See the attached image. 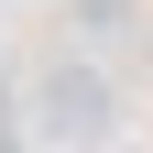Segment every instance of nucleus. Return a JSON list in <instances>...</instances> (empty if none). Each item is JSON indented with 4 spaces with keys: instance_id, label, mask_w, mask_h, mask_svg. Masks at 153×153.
I'll return each instance as SVG.
<instances>
[{
    "instance_id": "obj_3",
    "label": "nucleus",
    "mask_w": 153,
    "mask_h": 153,
    "mask_svg": "<svg viewBox=\"0 0 153 153\" xmlns=\"http://www.w3.org/2000/svg\"><path fill=\"white\" fill-rule=\"evenodd\" d=\"M142 55H153V22H142Z\"/></svg>"
},
{
    "instance_id": "obj_2",
    "label": "nucleus",
    "mask_w": 153,
    "mask_h": 153,
    "mask_svg": "<svg viewBox=\"0 0 153 153\" xmlns=\"http://www.w3.org/2000/svg\"><path fill=\"white\" fill-rule=\"evenodd\" d=\"M131 22V0H76V33H120Z\"/></svg>"
},
{
    "instance_id": "obj_1",
    "label": "nucleus",
    "mask_w": 153,
    "mask_h": 153,
    "mask_svg": "<svg viewBox=\"0 0 153 153\" xmlns=\"http://www.w3.org/2000/svg\"><path fill=\"white\" fill-rule=\"evenodd\" d=\"M109 120H120V88H109L99 55H55V66H33V131H44V142L88 153Z\"/></svg>"
}]
</instances>
